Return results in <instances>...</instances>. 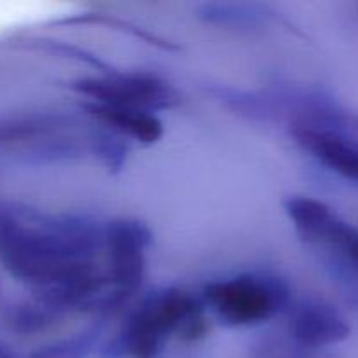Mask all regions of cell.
<instances>
[{"label":"cell","instance_id":"cell-1","mask_svg":"<svg viewBox=\"0 0 358 358\" xmlns=\"http://www.w3.org/2000/svg\"><path fill=\"white\" fill-rule=\"evenodd\" d=\"M105 248V227L77 215L21 219L0 212V261L14 278L38 292L100 275L94 264Z\"/></svg>","mask_w":358,"mask_h":358},{"label":"cell","instance_id":"cell-2","mask_svg":"<svg viewBox=\"0 0 358 358\" xmlns=\"http://www.w3.org/2000/svg\"><path fill=\"white\" fill-rule=\"evenodd\" d=\"M203 299L184 289H168L149 297L117 339L122 357L157 358L168 336L178 334L192 318L203 315Z\"/></svg>","mask_w":358,"mask_h":358},{"label":"cell","instance_id":"cell-3","mask_svg":"<svg viewBox=\"0 0 358 358\" xmlns=\"http://www.w3.org/2000/svg\"><path fill=\"white\" fill-rule=\"evenodd\" d=\"M287 287L280 280L243 275L212 282L203 289V303L229 327H248L269 320L287 303Z\"/></svg>","mask_w":358,"mask_h":358},{"label":"cell","instance_id":"cell-4","mask_svg":"<svg viewBox=\"0 0 358 358\" xmlns=\"http://www.w3.org/2000/svg\"><path fill=\"white\" fill-rule=\"evenodd\" d=\"M72 90L94 103L157 112L180 103V94L163 79L149 73H107L73 80Z\"/></svg>","mask_w":358,"mask_h":358},{"label":"cell","instance_id":"cell-5","mask_svg":"<svg viewBox=\"0 0 358 358\" xmlns=\"http://www.w3.org/2000/svg\"><path fill=\"white\" fill-rule=\"evenodd\" d=\"M79 122L59 114H41L14 119L0 124V145L20 147L49 157H69L83 150V140L90 142L91 131L83 136Z\"/></svg>","mask_w":358,"mask_h":358},{"label":"cell","instance_id":"cell-6","mask_svg":"<svg viewBox=\"0 0 358 358\" xmlns=\"http://www.w3.org/2000/svg\"><path fill=\"white\" fill-rule=\"evenodd\" d=\"M152 243L149 226L136 219H115L105 226L110 290L128 299L145 275V248Z\"/></svg>","mask_w":358,"mask_h":358},{"label":"cell","instance_id":"cell-7","mask_svg":"<svg viewBox=\"0 0 358 358\" xmlns=\"http://www.w3.org/2000/svg\"><path fill=\"white\" fill-rule=\"evenodd\" d=\"M290 133L322 164L358 184V143L355 140L346 138L338 129L313 128L301 122L294 124Z\"/></svg>","mask_w":358,"mask_h":358},{"label":"cell","instance_id":"cell-8","mask_svg":"<svg viewBox=\"0 0 358 358\" xmlns=\"http://www.w3.org/2000/svg\"><path fill=\"white\" fill-rule=\"evenodd\" d=\"M290 334L306 350H320L343 343L350 336V325L334 310L322 303H306L294 311Z\"/></svg>","mask_w":358,"mask_h":358},{"label":"cell","instance_id":"cell-9","mask_svg":"<svg viewBox=\"0 0 358 358\" xmlns=\"http://www.w3.org/2000/svg\"><path fill=\"white\" fill-rule=\"evenodd\" d=\"M84 110L98 122L108 126L112 131L129 136L143 145H152L157 140H161L164 133L163 121L152 112L94 103V101L84 103Z\"/></svg>","mask_w":358,"mask_h":358},{"label":"cell","instance_id":"cell-10","mask_svg":"<svg viewBox=\"0 0 358 358\" xmlns=\"http://www.w3.org/2000/svg\"><path fill=\"white\" fill-rule=\"evenodd\" d=\"M283 206L297 234L306 243H322L329 227L338 219L327 203L310 196H290Z\"/></svg>","mask_w":358,"mask_h":358},{"label":"cell","instance_id":"cell-11","mask_svg":"<svg viewBox=\"0 0 358 358\" xmlns=\"http://www.w3.org/2000/svg\"><path fill=\"white\" fill-rule=\"evenodd\" d=\"M100 329H86L70 338L49 343L20 358H87L94 350Z\"/></svg>","mask_w":358,"mask_h":358},{"label":"cell","instance_id":"cell-12","mask_svg":"<svg viewBox=\"0 0 358 358\" xmlns=\"http://www.w3.org/2000/svg\"><path fill=\"white\" fill-rule=\"evenodd\" d=\"M59 317L62 313L56 311L55 308L48 306L41 301H35V303L21 304L13 311L10 325L20 334H37V332H44L52 327Z\"/></svg>","mask_w":358,"mask_h":358},{"label":"cell","instance_id":"cell-13","mask_svg":"<svg viewBox=\"0 0 358 358\" xmlns=\"http://www.w3.org/2000/svg\"><path fill=\"white\" fill-rule=\"evenodd\" d=\"M322 243H329L334 248H338L352 268L355 269L358 275V229L357 227L350 226V224L343 222L341 219H336L329 231L325 233V238Z\"/></svg>","mask_w":358,"mask_h":358},{"label":"cell","instance_id":"cell-14","mask_svg":"<svg viewBox=\"0 0 358 358\" xmlns=\"http://www.w3.org/2000/svg\"><path fill=\"white\" fill-rule=\"evenodd\" d=\"M208 331H210L208 320H206L205 313H203V315H198L196 318H192V320L189 322V324L185 325L177 336L185 343H196L199 341V339L205 338V336L208 334Z\"/></svg>","mask_w":358,"mask_h":358},{"label":"cell","instance_id":"cell-15","mask_svg":"<svg viewBox=\"0 0 358 358\" xmlns=\"http://www.w3.org/2000/svg\"><path fill=\"white\" fill-rule=\"evenodd\" d=\"M0 358H20V353L14 352V350L10 348L6 341H2V339H0Z\"/></svg>","mask_w":358,"mask_h":358},{"label":"cell","instance_id":"cell-16","mask_svg":"<svg viewBox=\"0 0 358 358\" xmlns=\"http://www.w3.org/2000/svg\"><path fill=\"white\" fill-rule=\"evenodd\" d=\"M355 128L358 129V115H357V117H355Z\"/></svg>","mask_w":358,"mask_h":358}]
</instances>
